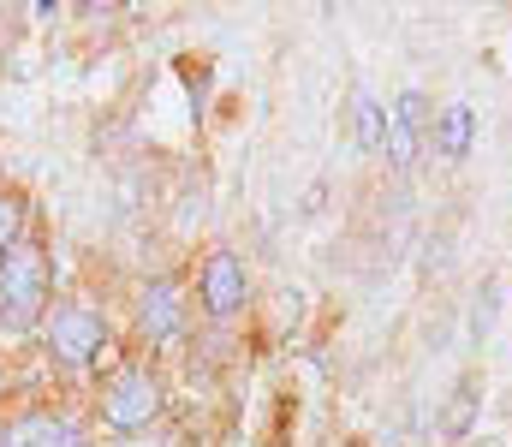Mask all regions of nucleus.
<instances>
[{
  "label": "nucleus",
  "instance_id": "f257e3e1",
  "mask_svg": "<svg viewBox=\"0 0 512 447\" xmlns=\"http://www.w3.org/2000/svg\"><path fill=\"white\" fill-rule=\"evenodd\" d=\"M54 293V269H48V251L36 239H18L6 257H0V328L6 334H30L48 310Z\"/></svg>",
  "mask_w": 512,
  "mask_h": 447
},
{
  "label": "nucleus",
  "instance_id": "f03ea898",
  "mask_svg": "<svg viewBox=\"0 0 512 447\" xmlns=\"http://www.w3.org/2000/svg\"><path fill=\"white\" fill-rule=\"evenodd\" d=\"M102 346H108V322H102L90 304H60V310H54V322H48V352H54L60 364L84 370V364L102 358Z\"/></svg>",
  "mask_w": 512,
  "mask_h": 447
},
{
  "label": "nucleus",
  "instance_id": "7ed1b4c3",
  "mask_svg": "<svg viewBox=\"0 0 512 447\" xmlns=\"http://www.w3.org/2000/svg\"><path fill=\"white\" fill-rule=\"evenodd\" d=\"M102 418H108L120 436L149 430V424L161 418V382H155V376H143V370L114 376V382H108V394H102Z\"/></svg>",
  "mask_w": 512,
  "mask_h": 447
},
{
  "label": "nucleus",
  "instance_id": "20e7f679",
  "mask_svg": "<svg viewBox=\"0 0 512 447\" xmlns=\"http://www.w3.org/2000/svg\"><path fill=\"white\" fill-rule=\"evenodd\" d=\"M429 96L423 90H405V96H393V108H387V161L405 173L411 161H417V149L429 138Z\"/></svg>",
  "mask_w": 512,
  "mask_h": 447
},
{
  "label": "nucleus",
  "instance_id": "39448f33",
  "mask_svg": "<svg viewBox=\"0 0 512 447\" xmlns=\"http://www.w3.org/2000/svg\"><path fill=\"white\" fill-rule=\"evenodd\" d=\"M197 298L209 316H233L245 298H251V281H245V263L233 251H209L203 257V275H197Z\"/></svg>",
  "mask_w": 512,
  "mask_h": 447
},
{
  "label": "nucleus",
  "instance_id": "423d86ee",
  "mask_svg": "<svg viewBox=\"0 0 512 447\" xmlns=\"http://www.w3.org/2000/svg\"><path fill=\"white\" fill-rule=\"evenodd\" d=\"M137 322H143V334L149 340H173L179 334V322H185V298H179V281H149V293L137 304Z\"/></svg>",
  "mask_w": 512,
  "mask_h": 447
},
{
  "label": "nucleus",
  "instance_id": "0eeeda50",
  "mask_svg": "<svg viewBox=\"0 0 512 447\" xmlns=\"http://www.w3.org/2000/svg\"><path fill=\"white\" fill-rule=\"evenodd\" d=\"M0 447H84V436H78L66 418H54V412H30V418H18V424L6 430Z\"/></svg>",
  "mask_w": 512,
  "mask_h": 447
},
{
  "label": "nucleus",
  "instance_id": "6e6552de",
  "mask_svg": "<svg viewBox=\"0 0 512 447\" xmlns=\"http://www.w3.org/2000/svg\"><path fill=\"white\" fill-rule=\"evenodd\" d=\"M471 144H477V114H471V102H447L441 120H435V149H441L447 161H465Z\"/></svg>",
  "mask_w": 512,
  "mask_h": 447
},
{
  "label": "nucleus",
  "instance_id": "1a4fd4ad",
  "mask_svg": "<svg viewBox=\"0 0 512 447\" xmlns=\"http://www.w3.org/2000/svg\"><path fill=\"white\" fill-rule=\"evenodd\" d=\"M352 144L364 149V155H382L387 149V108L370 96V90L352 96Z\"/></svg>",
  "mask_w": 512,
  "mask_h": 447
},
{
  "label": "nucleus",
  "instance_id": "9d476101",
  "mask_svg": "<svg viewBox=\"0 0 512 447\" xmlns=\"http://www.w3.org/2000/svg\"><path fill=\"white\" fill-rule=\"evenodd\" d=\"M471 412H477V394H471V382H465V388H453V406L441 412V430H447V436H465V430H471Z\"/></svg>",
  "mask_w": 512,
  "mask_h": 447
},
{
  "label": "nucleus",
  "instance_id": "9b49d317",
  "mask_svg": "<svg viewBox=\"0 0 512 447\" xmlns=\"http://www.w3.org/2000/svg\"><path fill=\"white\" fill-rule=\"evenodd\" d=\"M18 233H24V203L12 191H0V257L18 245Z\"/></svg>",
  "mask_w": 512,
  "mask_h": 447
},
{
  "label": "nucleus",
  "instance_id": "f8f14e48",
  "mask_svg": "<svg viewBox=\"0 0 512 447\" xmlns=\"http://www.w3.org/2000/svg\"><path fill=\"white\" fill-rule=\"evenodd\" d=\"M114 447H167V436H155V430H137V436H126V442Z\"/></svg>",
  "mask_w": 512,
  "mask_h": 447
}]
</instances>
